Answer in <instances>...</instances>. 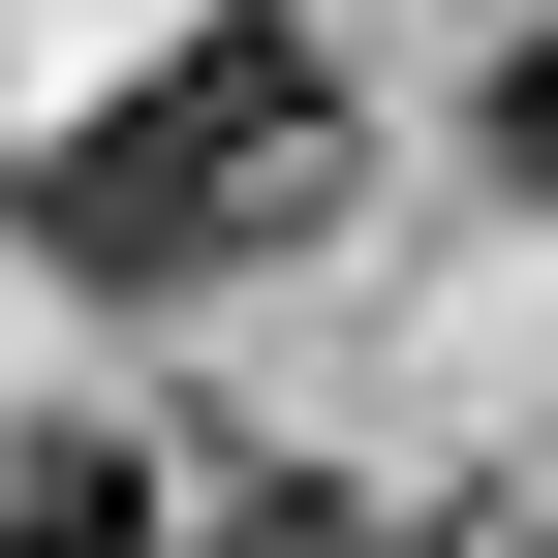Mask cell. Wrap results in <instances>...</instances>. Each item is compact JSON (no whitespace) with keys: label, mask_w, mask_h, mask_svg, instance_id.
<instances>
[{"label":"cell","mask_w":558,"mask_h":558,"mask_svg":"<svg viewBox=\"0 0 558 558\" xmlns=\"http://www.w3.org/2000/svg\"><path fill=\"white\" fill-rule=\"evenodd\" d=\"M311 186H341V94H311L279 32H218L186 94H124V124L32 156V248H62V279H248Z\"/></svg>","instance_id":"obj_1"},{"label":"cell","mask_w":558,"mask_h":558,"mask_svg":"<svg viewBox=\"0 0 558 558\" xmlns=\"http://www.w3.org/2000/svg\"><path fill=\"white\" fill-rule=\"evenodd\" d=\"M0 558H186L124 435H0Z\"/></svg>","instance_id":"obj_2"},{"label":"cell","mask_w":558,"mask_h":558,"mask_svg":"<svg viewBox=\"0 0 558 558\" xmlns=\"http://www.w3.org/2000/svg\"><path fill=\"white\" fill-rule=\"evenodd\" d=\"M186 558H373V497H311V465H248V497L186 527Z\"/></svg>","instance_id":"obj_3"},{"label":"cell","mask_w":558,"mask_h":558,"mask_svg":"<svg viewBox=\"0 0 558 558\" xmlns=\"http://www.w3.org/2000/svg\"><path fill=\"white\" fill-rule=\"evenodd\" d=\"M465 156H497V186H558V32L497 62V94H465Z\"/></svg>","instance_id":"obj_4"}]
</instances>
